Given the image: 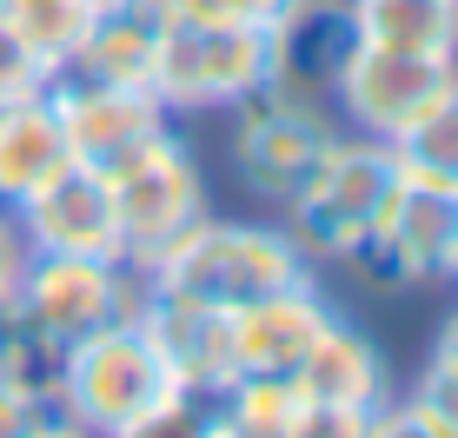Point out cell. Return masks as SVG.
Segmentation results:
<instances>
[{
	"instance_id": "21",
	"label": "cell",
	"mask_w": 458,
	"mask_h": 438,
	"mask_svg": "<svg viewBox=\"0 0 458 438\" xmlns=\"http://www.w3.org/2000/svg\"><path fill=\"white\" fill-rule=\"evenodd\" d=\"M213 405H219V399H207V392H180V385H173L160 405H147L140 418L114 425L106 438H213Z\"/></svg>"
},
{
	"instance_id": "17",
	"label": "cell",
	"mask_w": 458,
	"mask_h": 438,
	"mask_svg": "<svg viewBox=\"0 0 458 438\" xmlns=\"http://www.w3.org/2000/svg\"><path fill=\"white\" fill-rule=\"evenodd\" d=\"M378 232H386V240L412 259L419 279L452 273V253H458V193H445V186H425V180H405Z\"/></svg>"
},
{
	"instance_id": "2",
	"label": "cell",
	"mask_w": 458,
	"mask_h": 438,
	"mask_svg": "<svg viewBox=\"0 0 458 438\" xmlns=\"http://www.w3.org/2000/svg\"><path fill=\"white\" fill-rule=\"evenodd\" d=\"M399 186H405V166H399V153H392V139H372V133L333 139L319 173H312V186L293 206H279L286 213V240L312 265H339L366 232L386 226Z\"/></svg>"
},
{
	"instance_id": "34",
	"label": "cell",
	"mask_w": 458,
	"mask_h": 438,
	"mask_svg": "<svg viewBox=\"0 0 458 438\" xmlns=\"http://www.w3.org/2000/svg\"><path fill=\"white\" fill-rule=\"evenodd\" d=\"M93 7H106V0H93Z\"/></svg>"
},
{
	"instance_id": "26",
	"label": "cell",
	"mask_w": 458,
	"mask_h": 438,
	"mask_svg": "<svg viewBox=\"0 0 458 438\" xmlns=\"http://www.w3.org/2000/svg\"><path fill=\"white\" fill-rule=\"evenodd\" d=\"M173 21H266L286 13V0H166Z\"/></svg>"
},
{
	"instance_id": "11",
	"label": "cell",
	"mask_w": 458,
	"mask_h": 438,
	"mask_svg": "<svg viewBox=\"0 0 458 438\" xmlns=\"http://www.w3.org/2000/svg\"><path fill=\"white\" fill-rule=\"evenodd\" d=\"M27 253H81V259H120V219H114V186L87 166H60L47 186L13 206Z\"/></svg>"
},
{
	"instance_id": "19",
	"label": "cell",
	"mask_w": 458,
	"mask_h": 438,
	"mask_svg": "<svg viewBox=\"0 0 458 438\" xmlns=\"http://www.w3.org/2000/svg\"><path fill=\"white\" fill-rule=\"evenodd\" d=\"M392 153H399L405 180H425V186L458 193V87L419 120V127H405L399 139H392Z\"/></svg>"
},
{
	"instance_id": "20",
	"label": "cell",
	"mask_w": 458,
	"mask_h": 438,
	"mask_svg": "<svg viewBox=\"0 0 458 438\" xmlns=\"http://www.w3.org/2000/svg\"><path fill=\"white\" fill-rule=\"evenodd\" d=\"M0 7L13 13V27L27 34V46H34L54 73L81 54V40L93 27V0H0Z\"/></svg>"
},
{
	"instance_id": "14",
	"label": "cell",
	"mask_w": 458,
	"mask_h": 438,
	"mask_svg": "<svg viewBox=\"0 0 458 438\" xmlns=\"http://www.w3.org/2000/svg\"><path fill=\"white\" fill-rule=\"evenodd\" d=\"M166 21H173L166 0H106V7H93V27L81 40V54L67 60V73L106 80V87H153Z\"/></svg>"
},
{
	"instance_id": "13",
	"label": "cell",
	"mask_w": 458,
	"mask_h": 438,
	"mask_svg": "<svg viewBox=\"0 0 458 438\" xmlns=\"http://www.w3.org/2000/svg\"><path fill=\"white\" fill-rule=\"evenodd\" d=\"M333 319L339 312L326 306L319 279L286 286L273 299H252L233 312V358H240V372H299V358L319 346V333Z\"/></svg>"
},
{
	"instance_id": "29",
	"label": "cell",
	"mask_w": 458,
	"mask_h": 438,
	"mask_svg": "<svg viewBox=\"0 0 458 438\" xmlns=\"http://www.w3.org/2000/svg\"><path fill=\"white\" fill-rule=\"evenodd\" d=\"M21 265H27V240H21V226H13V213L0 206V292L21 279Z\"/></svg>"
},
{
	"instance_id": "5",
	"label": "cell",
	"mask_w": 458,
	"mask_h": 438,
	"mask_svg": "<svg viewBox=\"0 0 458 438\" xmlns=\"http://www.w3.org/2000/svg\"><path fill=\"white\" fill-rule=\"evenodd\" d=\"M140 286L147 279L126 259H81V253H27L21 279H13V306H21L34 346L54 366L73 339L100 333L114 319H133Z\"/></svg>"
},
{
	"instance_id": "18",
	"label": "cell",
	"mask_w": 458,
	"mask_h": 438,
	"mask_svg": "<svg viewBox=\"0 0 458 438\" xmlns=\"http://www.w3.org/2000/svg\"><path fill=\"white\" fill-rule=\"evenodd\" d=\"M352 21L372 46L458 54V0H352Z\"/></svg>"
},
{
	"instance_id": "24",
	"label": "cell",
	"mask_w": 458,
	"mask_h": 438,
	"mask_svg": "<svg viewBox=\"0 0 458 438\" xmlns=\"http://www.w3.org/2000/svg\"><path fill=\"white\" fill-rule=\"evenodd\" d=\"M366 432H372V412H366V405L306 399V392H299L293 418H286V438H366Z\"/></svg>"
},
{
	"instance_id": "16",
	"label": "cell",
	"mask_w": 458,
	"mask_h": 438,
	"mask_svg": "<svg viewBox=\"0 0 458 438\" xmlns=\"http://www.w3.org/2000/svg\"><path fill=\"white\" fill-rule=\"evenodd\" d=\"M67 133L47 93H21V100H0V206H21L34 186H47L67 166Z\"/></svg>"
},
{
	"instance_id": "27",
	"label": "cell",
	"mask_w": 458,
	"mask_h": 438,
	"mask_svg": "<svg viewBox=\"0 0 458 438\" xmlns=\"http://www.w3.org/2000/svg\"><path fill=\"white\" fill-rule=\"evenodd\" d=\"M412 405L438 425V438H458V379H445V372H425V379L412 385Z\"/></svg>"
},
{
	"instance_id": "3",
	"label": "cell",
	"mask_w": 458,
	"mask_h": 438,
	"mask_svg": "<svg viewBox=\"0 0 458 438\" xmlns=\"http://www.w3.org/2000/svg\"><path fill=\"white\" fill-rule=\"evenodd\" d=\"M273 87V27L266 21H166L153 93L166 114H213Z\"/></svg>"
},
{
	"instance_id": "23",
	"label": "cell",
	"mask_w": 458,
	"mask_h": 438,
	"mask_svg": "<svg viewBox=\"0 0 458 438\" xmlns=\"http://www.w3.org/2000/svg\"><path fill=\"white\" fill-rule=\"evenodd\" d=\"M54 67L27 46V34L13 27V13L0 7V100H21V93H47Z\"/></svg>"
},
{
	"instance_id": "31",
	"label": "cell",
	"mask_w": 458,
	"mask_h": 438,
	"mask_svg": "<svg viewBox=\"0 0 458 438\" xmlns=\"http://www.w3.org/2000/svg\"><path fill=\"white\" fill-rule=\"evenodd\" d=\"M213 438H286V432H279V425H252V418H233V412L213 405Z\"/></svg>"
},
{
	"instance_id": "10",
	"label": "cell",
	"mask_w": 458,
	"mask_h": 438,
	"mask_svg": "<svg viewBox=\"0 0 458 438\" xmlns=\"http://www.w3.org/2000/svg\"><path fill=\"white\" fill-rule=\"evenodd\" d=\"M133 319H140L147 346L160 352L166 379L180 385V392L219 399L233 379H240V358H233V312L180 299V292H160V286H140Z\"/></svg>"
},
{
	"instance_id": "7",
	"label": "cell",
	"mask_w": 458,
	"mask_h": 438,
	"mask_svg": "<svg viewBox=\"0 0 458 438\" xmlns=\"http://www.w3.org/2000/svg\"><path fill=\"white\" fill-rule=\"evenodd\" d=\"M47 100H54V114H60L73 166H87V173H100V180L133 173L173 133V114L160 106L153 87H106V80H81V73L60 67L54 80H47Z\"/></svg>"
},
{
	"instance_id": "25",
	"label": "cell",
	"mask_w": 458,
	"mask_h": 438,
	"mask_svg": "<svg viewBox=\"0 0 458 438\" xmlns=\"http://www.w3.org/2000/svg\"><path fill=\"white\" fill-rule=\"evenodd\" d=\"M0 372H7V379H47V352L34 346L21 306H13V286L0 292Z\"/></svg>"
},
{
	"instance_id": "22",
	"label": "cell",
	"mask_w": 458,
	"mask_h": 438,
	"mask_svg": "<svg viewBox=\"0 0 458 438\" xmlns=\"http://www.w3.org/2000/svg\"><path fill=\"white\" fill-rule=\"evenodd\" d=\"M47 418H60L47 379H7L0 372V438H34Z\"/></svg>"
},
{
	"instance_id": "15",
	"label": "cell",
	"mask_w": 458,
	"mask_h": 438,
	"mask_svg": "<svg viewBox=\"0 0 458 438\" xmlns=\"http://www.w3.org/2000/svg\"><path fill=\"white\" fill-rule=\"evenodd\" d=\"M293 385L306 399H339V405H366V412H378V405L392 399V366H386V352H378L359 325L333 319L319 333V346L299 358Z\"/></svg>"
},
{
	"instance_id": "28",
	"label": "cell",
	"mask_w": 458,
	"mask_h": 438,
	"mask_svg": "<svg viewBox=\"0 0 458 438\" xmlns=\"http://www.w3.org/2000/svg\"><path fill=\"white\" fill-rule=\"evenodd\" d=\"M366 438H438V425L419 412L412 399H405V405H392V399H386V405L372 412V432H366Z\"/></svg>"
},
{
	"instance_id": "30",
	"label": "cell",
	"mask_w": 458,
	"mask_h": 438,
	"mask_svg": "<svg viewBox=\"0 0 458 438\" xmlns=\"http://www.w3.org/2000/svg\"><path fill=\"white\" fill-rule=\"evenodd\" d=\"M425 372H445V379H458V312H445V325H438V339H432Z\"/></svg>"
},
{
	"instance_id": "33",
	"label": "cell",
	"mask_w": 458,
	"mask_h": 438,
	"mask_svg": "<svg viewBox=\"0 0 458 438\" xmlns=\"http://www.w3.org/2000/svg\"><path fill=\"white\" fill-rule=\"evenodd\" d=\"M452 273H458V253H452Z\"/></svg>"
},
{
	"instance_id": "1",
	"label": "cell",
	"mask_w": 458,
	"mask_h": 438,
	"mask_svg": "<svg viewBox=\"0 0 458 438\" xmlns=\"http://www.w3.org/2000/svg\"><path fill=\"white\" fill-rule=\"evenodd\" d=\"M140 279L160 286V292H180V299L240 312V306L273 299V292H286V286H306L312 259L286 240V226H233V219L207 213L193 232H180Z\"/></svg>"
},
{
	"instance_id": "6",
	"label": "cell",
	"mask_w": 458,
	"mask_h": 438,
	"mask_svg": "<svg viewBox=\"0 0 458 438\" xmlns=\"http://www.w3.org/2000/svg\"><path fill=\"white\" fill-rule=\"evenodd\" d=\"M233 166H240V186L266 206H293L312 186L326 147L339 139L326 100H299V93H252V100L233 106Z\"/></svg>"
},
{
	"instance_id": "8",
	"label": "cell",
	"mask_w": 458,
	"mask_h": 438,
	"mask_svg": "<svg viewBox=\"0 0 458 438\" xmlns=\"http://www.w3.org/2000/svg\"><path fill=\"white\" fill-rule=\"evenodd\" d=\"M452 87H458V54H412V46L359 40L352 60H345L339 80H333V100H339V114L359 120V133L399 139L405 127H419Z\"/></svg>"
},
{
	"instance_id": "4",
	"label": "cell",
	"mask_w": 458,
	"mask_h": 438,
	"mask_svg": "<svg viewBox=\"0 0 458 438\" xmlns=\"http://www.w3.org/2000/svg\"><path fill=\"white\" fill-rule=\"evenodd\" d=\"M47 385H54V405L73 425H87L100 438L173 392V379H166L160 352L147 346L140 319H114V325H100V333L73 339V346L47 366Z\"/></svg>"
},
{
	"instance_id": "12",
	"label": "cell",
	"mask_w": 458,
	"mask_h": 438,
	"mask_svg": "<svg viewBox=\"0 0 458 438\" xmlns=\"http://www.w3.org/2000/svg\"><path fill=\"white\" fill-rule=\"evenodd\" d=\"M352 46H359L352 0H286V13L273 21V93L326 100Z\"/></svg>"
},
{
	"instance_id": "9",
	"label": "cell",
	"mask_w": 458,
	"mask_h": 438,
	"mask_svg": "<svg viewBox=\"0 0 458 438\" xmlns=\"http://www.w3.org/2000/svg\"><path fill=\"white\" fill-rule=\"evenodd\" d=\"M106 186H114V219H120V259L133 273H147L180 232H193L207 219V173H199L193 147L180 133H166L160 153H147L133 173Z\"/></svg>"
},
{
	"instance_id": "32",
	"label": "cell",
	"mask_w": 458,
	"mask_h": 438,
	"mask_svg": "<svg viewBox=\"0 0 458 438\" xmlns=\"http://www.w3.org/2000/svg\"><path fill=\"white\" fill-rule=\"evenodd\" d=\"M34 438H100V432H87V425H73V418H67V412H60V418H47V425H40Z\"/></svg>"
}]
</instances>
